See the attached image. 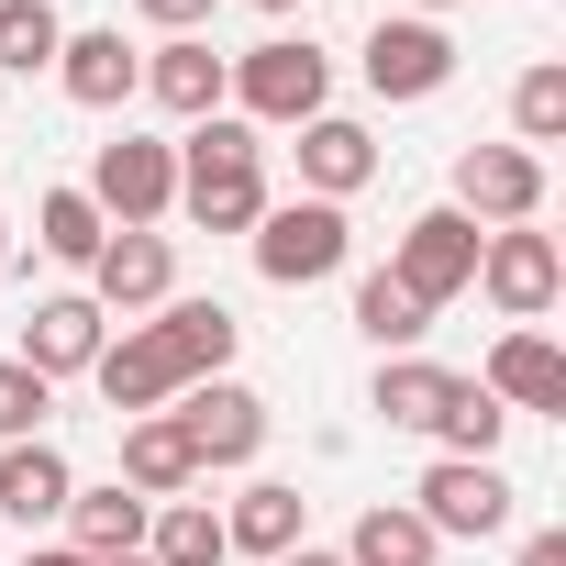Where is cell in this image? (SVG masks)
Wrapping results in <instances>:
<instances>
[{"instance_id": "cell-1", "label": "cell", "mask_w": 566, "mask_h": 566, "mask_svg": "<svg viewBox=\"0 0 566 566\" xmlns=\"http://www.w3.org/2000/svg\"><path fill=\"white\" fill-rule=\"evenodd\" d=\"M233 312L222 301H167L156 323H134V334H112L101 345V400H112V422H134V411H167L178 389H200V378H222L233 367Z\"/></svg>"}, {"instance_id": "cell-2", "label": "cell", "mask_w": 566, "mask_h": 566, "mask_svg": "<svg viewBox=\"0 0 566 566\" xmlns=\"http://www.w3.org/2000/svg\"><path fill=\"white\" fill-rule=\"evenodd\" d=\"M178 211L200 233H255V211H266V145H255V123L211 112V123L178 134Z\"/></svg>"}, {"instance_id": "cell-3", "label": "cell", "mask_w": 566, "mask_h": 566, "mask_svg": "<svg viewBox=\"0 0 566 566\" xmlns=\"http://www.w3.org/2000/svg\"><path fill=\"white\" fill-rule=\"evenodd\" d=\"M312 112H334V56L312 34H266L233 56V123H277V134H301Z\"/></svg>"}, {"instance_id": "cell-4", "label": "cell", "mask_w": 566, "mask_h": 566, "mask_svg": "<svg viewBox=\"0 0 566 566\" xmlns=\"http://www.w3.org/2000/svg\"><path fill=\"white\" fill-rule=\"evenodd\" d=\"M345 255H356L345 200H277V211H255V277H266V290H323Z\"/></svg>"}, {"instance_id": "cell-5", "label": "cell", "mask_w": 566, "mask_h": 566, "mask_svg": "<svg viewBox=\"0 0 566 566\" xmlns=\"http://www.w3.org/2000/svg\"><path fill=\"white\" fill-rule=\"evenodd\" d=\"M90 211H101L112 233H156V222L178 211V145H156V134H112V145L90 156Z\"/></svg>"}, {"instance_id": "cell-6", "label": "cell", "mask_w": 566, "mask_h": 566, "mask_svg": "<svg viewBox=\"0 0 566 566\" xmlns=\"http://www.w3.org/2000/svg\"><path fill=\"white\" fill-rule=\"evenodd\" d=\"M511 478H500V455H433L422 467V489H411V511L433 522V544H489V533H511Z\"/></svg>"}, {"instance_id": "cell-7", "label": "cell", "mask_w": 566, "mask_h": 566, "mask_svg": "<svg viewBox=\"0 0 566 566\" xmlns=\"http://www.w3.org/2000/svg\"><path fill=\"white\" fill-rule=\"evenodd\" d=\"M467 290H489V312L533 334V323L555 312V290H566V255H555V233L500 222V233H478V277H467Z\"/></svg>"}, {"instance_id": "cell-8", "label": "cell", "mask_w": 566, "mask_h": 566, "mask_svg": "<svg viewBox=\"0 0 566 566\" xmlns=\"http://www.w3.org/2000/svg\"><path fill=\"white\" fill-rule=\"evenodd\" d=\"M167 411H178V433H189L200 478H211V467H255V455H266V400H255L244 378H200V389H178Z\"/></svg>"}, {"instance_id": "cell-9", "label": "cell", "mask_w": 566, "mask_h": 566, "mask_svg": "<svg viewBox=\"0 0 566 566\" xmlns=\"http://www.w3.org/2000/svg\"><path fill=\"white\" fill-rule=\"evenodd\" d=\"M389 277L422 301V312H444V301H467V277H478V222L455 211V200H433L411 233H400V255H389Z\"/></svg>"}, {"instance_id": "cell-10", "label": "cell", "mask_w": 566, "mask_h": 566, "mask_svg": "<svg viewBox=\"0 0 566 566\" xmlns=\"http://www.w3.org/2000/svg\"><path fill=\"white\" fill-rule=\"evenodd\" d=\"M444 78H455V34L422 23V12H378V34H367V90H378V101H433Z\"/></svg>"}, {"instance_id": "cell-11", "label": "cell", "mask_w": 566, "mask_h": 566, "mask_svg": "<svg viewBox=\"0 0 566 566\" xmlns=\"http://www.w3.org/2000/svg\"><path fill=\"white\" fill-rule=\"evenodd\" d=\"M455 211H467L478 233L533 222V211H544V156H522V145H467V156H455Z\"/></svg>"}, {"instance_id": "cell-12", "label": "cell", "mask_w": 566, "mask_h": 566, "mask_svg": "<svg viewBox=\"0 0 566 566\" xmlns=\"http://www.w3.org/2000/svg\"><path fill=\"white\" fill-rule=\"evenodd\" d=\"M101 345H112V312H101L90 290H56V301L23 312V367H34L45 389H56V378H90Z\"/></svg>"}, {"instance_id": "cell-13", "label": "cell", "mask_w": 566, "mask_h": 566, "mask_svg": "<svg viewBox=\"0 0 566 566\" xmlns=\"http://www.w3.org/2000/svg\"><path fill=\"white\" fill-rule=\"evenodd\" d=\"M90 301L101 312H167L178 301V244L167 233H101V255H90Z\"/></svg>"}, {"instance_id": "cell-14", "label": "cell", "mask_w": 566, "mask_h": 566, "mask_svg": "<svg viewBox=\"0 0 566 566\" xmlns=\"http://www.w3.org/2000/svg\"><path fill=\"white\" fill-rule=\"evenodd\" d=\"M145 90H156V112H178V123H211V112L233 101V56H211L200 34H167V45L145 56Z\"/></svg>"}, {"instance_id": "cell-15", "label": "cell", "mask_w": 566, "mask_h": 566, "mask_svg": "<svg viewBox=\"0 0 566 566\" xmlns=\"http://www.w3.org/2000/svg\"><path fill=\"white\" fill-rule=\"evenodd\" d=\"M367 178H378V134L345 112H312L301 123V200H356Z\"/></svg>"}, {"instance_id": "cell-16", "label": "cell", "mask_w": 566, "mask_h": 566, "mask_svg": "<svg viewBox=\"0 0 566 566\" xmlns=\"http://www.w3.org/2000/svg\"><path fill=\"white\" fill-rule=\"evenodd\" d=\"M478 389L500 400V411H566V356H555V334H500L489 345V367H478Z\"/></svg>"}, {"instance_id": "cell-17", "label": "cell", "mask_w": 566, "mask_h": 566, "mask_svg": "<svg viewBox=\"0 0 566 566\" xmlns=\"http://www.w3.org/2000/svg\"><path fill=\"white\" fill-rule=\"evenodd\" d=\"M67 489H78V467H67V444H56V433H34V444H0V511H12L23 533L67 522Z\"/></svg>"}, {"instance_id": "cell-18", "label": "cell", "mask_w": 566, "mask_h": 566, "mask_svg": "<svg viewBox=\"0 0 566 566\" xmlns=\"http://www.w3.org/2000/svg\"><path fill=\"white\" fill-rule=\"evenodd\" d=\"M56 90H67L78 112H123V101L145 90V56H134L112 23H101V34H67V45H56Z\"/></svg>"}, {"instance_id": "cell-19", "label": "cell", "mask_w": 566, "mask_h": 566, "mask_svg": "<svg viewBox=\"0 0 566 566\" xmlns=\"http://www.w3.org/2000/svg\"><path fill=\"white\" fill-rule=\"evenodd\" d=\"M123 489H134V500H189V489H200V455H189L178 411H134V422H123Z\"/></svg>"}, {"instance_id": "cell-20", "label": "cell", "mask_w": 566, "mask_h": 566, "mask_svg": "<svg viewBox=\"0 0 566 566\" xmlns=\"http://www.w3.org/2000/svg\"><path fill=\"white\" fill-rule=\"evenodd\" d=\"M222 544H233V555H266V566H277L290 544H312V500H301L290 478H255V489H244V500L222 511Z\"/></svg>"}, {"instance_id": "cell-21", "label": "cell", "mask_w": 566, "mask_h": 566, "mask_svg": "<svg viewBox=\"0 0 566 566\" xmlns=\"http://www.w3.org/2000/svg\"><path fill=\"white\" fill-rule=\"evenodd\" d=\"M145 522H156V500H134L123 478L112 489H67V544L101 566V555H145Z\"/></svg>"}, {"instance_id": "cell-22", "label": "cell", "mask_w": 566, "mask_h": 566, "mask_svg": "<svg viewBox=\"0 0 566 566\" xmlns=\"http://www.w3.org/2000/svg\"><path fill=\"white\" fill-rule=\"evenodd\" d=\"M444 389H455V367H433V356H378V389H367V411H378L389 433H433Z\"/></svg>"}, {"instance_id": "cell-23", "label": "cell", "mask_w": 566, "mask_h": 566, "mask_svg": "<svg viewBox=\"0 0 566 566\" xmlns=\"http://www.w3.org/2000/svg\"><path fill=\"white\" fill-rule=\"evenodd\" d=\"M444 544H433V522L411 511V500H378L356 533H345V566H433Z\"/></svg>"}, {"instance_id": "cell-24", "label": "cell", "mask_w": 566, "mask_h": 566, "mask_svg": "<svg viewBox=\"0 0 566 566\" xmlns=\"http://www.w3.org/2000/svg\"><path fill=\"white\" fill-rule=\"evenodd\" d=\"M145 555H156V566H222L233 544H222V511H211V500H156Z\"/></svg>"}, {"instance_id": "cell-25", "label": "cell", "mask_w": 566, "mask_h": 566, "mask_svg": "<svg viewBox=\"0 0 566 566\" xmlns=\"http://www.w3.org/2000/svg\"><path fill=\"white\" fill-rule=\"evenodd\" d=\"M356 334H367L378 356H411V345L433 334V312H422V301L400 290V277H389V266H378V277H356Z\"/></svg>"}, {"instance_id": "cell-26", "label": "cell", "mask_w": 566, "mask_h": 566, "mask_svg": "<svg viewBox=\"0 0 566 566\" xmlns=\"http://www.w3.org/2000/svg\"><path fill=\"white\" fill-rule=\"evenodd\" d=\"M56 45H67L56 0H0V78H34V67H56Z\"/></svg>"}, {"instance_id": "cell-27", "label": "cell", "mask_w": 566, "mask_h": 566, "mask_svg": "<svg viewBox=\"0 0 566 566\" xmlns=\"http://www.w3.org/2000/svg\"><path fill=\"white\" fill-rule=\"evenodd\" d=\"M101 233H112V222L90 211V189H45V200H34V244H45L56 266H90V255H101Z\"/></svg>"}, {"instance_id": "cell-28", "label": "cell", "mask_w": 566, "mask_h": 566, "mask_svg": "<svg viewBox=\"0 0 566 566\" xmlns=\"http://www.w3.org/2000/svg\"><path fill=\"white\" fill-rule=\"evenodd\" d=\"M500 433H511V411H500L478 378H455L444 411H433V444H444V455H500Z\"/></svg>"}, {"instance_id": "cell-29", "label": "cell", "mask_w": 566, "mask_h": 566, "mask_svg": "<svg viewBox=\"0 0 566 566\" xmlns=\"http://www.w3.org/2000/svg\"><path fill=\"white\" fill-rule=\"evenodd\" d=\"M511 134H522V156H533V145H555V134H566V67H555V56H544V67H522V78H511Z\"/></svg>"}, {"instance_id": "cell-30", "label": "cell", "mask_w": 566, "mask_h": 566, "mask_svg": "<svg viewBox=\"0 0 566 566\" xmlns=\"http://www.w3.org/2000/svg\"><path fill=\"white\" fill-rule=\"evenodd\" d=\"M45 411H56V389H45L23 356H0V444H34V433H45Z\"/></svg>"}, {"instance_id": "cell-31", "label": "cell", "mask_w": 566, "mask_h": 566, "mask_svg": "<svg viewBox=\"0 0 566 566\" xmlns=\"http://www.w3.org/2000/svg\"><path fill=\"white\" fill-rule=\"evenodd\" d=\"M134 12H145V23H156V34H200V23H211V12H222V0H134Z\"/></svg>"}, {"instance_id": "cell-32", "label": "cell", "mask_w": 566, "mask_h": 566, "mask_svg": "<svg viewBox=\"0 0 566 566\" xmlns=\"http://www.w3.org/2000/svg\"><path fill=\"white\" fill-rule=\"evenodd\" d=\"M522 566H566V533H522Z\"/></svg>"}, {"instance_id": "cell-33", "label": "cell", "mask_w": 566, "mask_h": 566, "mask_svg": "<svg viewBox=\"0 0 566 566\" xmlns=\"http://www.w3.org/2000/svg\"><path fill=\"white\" fill-rule=\"evenodd\" d=\"M23 566H90L78 544H23Z\"/></svg>"}, {"instance_id": "cell-34", "label": "cell", "mask_w": 566, "mask_h": 566, "mask_svg": "<svg viewBox=\"0 0 566 566\" xmlns=\"http://www.w3.org/2000/svg\"><path fill=\"white\" fill-rule=\"evenodd\" d=\"M277 566H345V555H323V544H290V555H277Z\"/></svg>"}, {"instance_id": "cell-35", "label": "cell", "mask_w": 566, "mask_h": 566, "mask_svg": "<svg viewBox=\"0 0 566 566\" xmlns=\"http://www.w3.org/2000/svg\"><path fill=\"white\" fill-rule=\"evenodd\" d=\"M411 12H422V23H433V12H455V0H411Z\"/></svg>"}, {"instance_id": "cell-36", "label": "cell", "mask_w": 566, "mask_h": 566, "mask_svg": "<svg viewBox=\"0 0 566 566\" xmlns=\"http://www.w3.org/2000/svg\"><path fill=\"white\" fill-rule=\"evenodd\" d=\"M101 566H156V555H101Z\"/></svg>"}, {"instance_id": "cell-37", "label": "cell", "mask_w": 566, "mask_h": 566, "mask_svg": "<svg viewBox=\"0 0 566 566\" xmlns=\"http://www.w3.org/2000/svg\"><path fill=\"white\" fill-rule=\"evenodd\" d=\"M255 12H301V0H255Z\"/></svg>"}, {"instance_id": "cell-38", "label": "cell", "mask_w": 566, "mask_h": 566, "mask_svg": "<svg viewBox=\"0 0 566 566\" xmlns=\"http://www.w3.org/2000/svg\"><path fill=\"white\" fill-rule=\"evenodd\" d=\"M0 266H12V222H0Z\"/></svg>"}]
</instances>
